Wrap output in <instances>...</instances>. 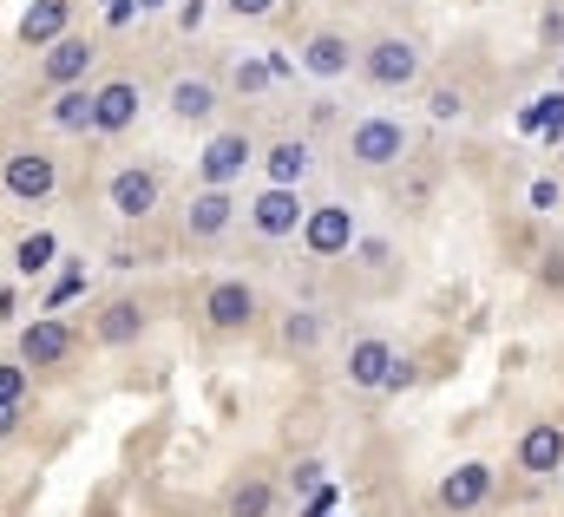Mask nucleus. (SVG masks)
Returning a JSON list of instances; mask_svg holds the SVG:
<instances>
[{
    "label": "nucleus",
    "instance_id": "1",
    "mask_svg": "<svg viewBox=\"0 0 564 517\" xmlns=\"http://www.w3.org/2000/svg\"><path fill=\"white\" fill-rule=\"evenodd\" d=\"M0 190H7L13 204H46V197L59 190V157L40 151V144L7 151V164H0Z\"/></svg>",
    "mask_w": 564,
    "mask_h": 517
},
{
    "label": "nucleus",
    "instance_id": "2",
    "mask_svg": "<svg viewBox=\"0 0 564 517\" xmlns=\"http://www.w3.org/2000/svg\"><path fill=\"white\" fill-rule=\"evenodd\" d=\"M73 348H79V334L59 321V315H33L26 328H20V341H13V361L26 367V374H40V367H66L73 361Z\"/></svg>",
    "mask_w": 564,
    "mask_h": 517
},
{
    "label": "nucleus",
    "instance_id": "3",
    "mask_svg": "<svg viewBox=\"0 0 564 517\" xmlns=\"http://www.w3.org/2000/svg\"><path fill=\"white\" fill-rule=\"evenodd\" d=\"M257 164V144H250V131H217L210 144H204V157H197V177H204V190H237V177Z\"/></svg>",
    "mask_w": 564,
    "mask_h": 517
},
{
    "label": "nucleus",
    "instance_id": "4",
    "mask_svg": "<svg viewBox=\"0 0 564 517\" xmlns=\"http://www.w3.org/2000/svg\"><path fill=\"white\" fill-rule=\"evenodd\" d=\"M106 204H112V217L144 223V217L164 204V177H158L151 164H126V170H112V184H106Z\"/></svg>",
    "mask_w": 564,
    "mask_h": 517
},
{
    "label": "nucleus",
    "instance_id": "5",
    "mask_svg": "<svg viewBox=\"0 0 564 517\" xmlns=\"http://www.w3.org/2000/svg\"><path fill=\"white\" fill-rule=\"evenodd\" d=\"M361 73H368V86L401 92V86H414V79H421V46L388 33V40H375V46L361 53Z\"/></svg>",
    "mask_w": 564,
    "mask_h": 517
},
{
    "label": "nucleus",
    "instance_id": "6",
    "mask_svg": "<svg viewBox=\"0 0 564 517\" xmlns=\"http://www.w3.org/2000/svg\"><path fill=\"white\" fill-rule=\"evenodd\" d=\"M302 250L315 262H328V256H348L355 250V210H341V204H315L308 217H302Z\"/></svg>",
    "mask_w": 564,
    "mask_h": 517
},
{
    "label": "nucleus",
    "instance_id": "7",
    "mask_svg": "<svg viewBox=\"0 0 564 517\" xmlns=\"http://www.w3.org/2000/svg\"><path fill=\"white\" fill-rule=\"evenodd\" d=\"M46 59H40V79L59 92V86H86V73H93V59H99V46L86 40V33H59L53 46H40Z\"/></svg>",
    "mask_w": 564,
    "mask_h": 517
},
{
    "label": "nucleus",
    "instance_id": "8",
    "mask_svg": "<svg viewBox=\"0 0 564 517\" xmlns=\"http://www.w3.org/2000/svg\"><path fill=\"white\" fill-rule=\"evenodd\" d=\"M401 151H408V131H401V119H361V125L348 131V157H355V164H368V170L401 164Z\"/></svg>",
    "mask_w": 564,
    "mask_h": 517
},
{
    "label": "nucleus",
    "instance_id": "9",
    "mask_svg": "<svg viewBox=\"0 0 564 517\" xmlns=\"http://www.w3.org/2000/svg\"><path fill=\"white\" fill-rule=\"evenodd\" d=\"M302 217H308V204L295 197V184H270V190L250 197V223H257V237H295Z\"/></svg>",
    "mask_w": 564,
    "mask_h": 517
},
{
    "label": "nucleus",
    "instance_id": "10",
    "mask_svg": "<svg viewBox=\"0 0 564 517\" xmlns=\"http://www.w3.org/2000/svg\"><path fill=\"white\" fill-rule=\"evenodd\" d=\"M204 321H210L217 334H243V328L257 321V288H250V282H210Z\"/></svg>",
    "mask_w": 564,
    "mask_h": 517
},
{
    "label": "nucleus",
    "instance_id": "11",
    "mask_svg": "<svg viewBox=\"0 0 564 517\" xmlns=\"http://www.w3.org/2000/svg\"><path fill=\"white\" fill-rule=\"evenodd\" d=\"M139 86L132 79H106V86H93V131H106V138H119V131L139 125Z\"/></svg>",
    "mask_w": 564,
    "mask_h": 517
},
{
    "label": "nucleus",
    "instance_id": "12",
    "mask_svg": "<svg viewBox=\"0 0 564 517\" xmlns=\"http://www.w3.org/2000/svg\"><path fill=\"white\" fill-rule=\"evenodd\" d=\"M230 217H237V197H230V190H197V197H191V210H184V237L210 243V237H224V230H230Z\"/></svg>",
    "mask_w": 564,
    "mask_h": 517
},
{
    "label": "nucleus",
    "instance_id": "13",
    "mask_svg": "<svg viewBox=\"0 0 564 517\" xmlns=\"http://www.w3.org/2000/svg\"><path fill=\"white\" fill-rule=\"evenodd\" d=\"M13 33H20V46H53L59 33H73V0H33Z\"/></svg>",
    "mask_w": 564,
    "mask_h": 517
},
{
    "label": "nucleus",
    "instance_id": "14",
    "mask_svg": "<svg viewBox=\"0 0 564 517\" xmlns=\"http://www.w3.org/2000/svg\"><path fill=\"white\" fill-rule=\"evenodd\" d=\"M388 374H394V348L388 341H355L348 348V387H361V393H381L388 387Z\"/></svg>",
    "mask_w": 564,
    "mask_h": 517
},
{
    "label": "nucleus",
    "instance_id": "15",
    "mask_svg": "<svg viewBox=\"0 0 564 517\" xmlns=\"http://www.w3.org/2000/svg\"><path fill=\"white\" fill-rule=\"evenodd\" d=\"M486 492H492V465H459V472L440 479V505L446 512H479Z\"/></svg>",
    "mask_w": 564,
    "mask_h": 517
},
{
    "label": "nucleus",
    "instance_id": "16",
    "mask_svg": "<svg viewBox=\"0 0 564 517\" xmlns=\"http://www.w3.org/2000/svg\"><path fill=\"white\" fill-rule=\"evenodd\" d=\"M348 66H355L348 33H315V40L302 46V73H315V79H341Z\"/></svg>",
    "mask_w": 564,
    "mask_h": 517
},
{
    "label": "nucleus",
    "instance_id": "17",
    "mask_svg": "<svg viewBox=\"0 0 564 517\" xmlns=\"http://www.w3.org/2000/svg\"><path fill=\"white\" fill-rule=\"evenodd\" d=\"M93 334H99L106 348H132V341L144 334V308H139V301H126V295H119V301H106V308H99V321H93Z\"/></svg>",
    "mask_w": 564,
    "mask_h": 517
},
{
    "label": "nucleus",
    "instance_id": "18",
    "mask_svg": "<svg viewBox=\"0 0 564 517\" xmlns=\"http://www.w3.org/2000/svg\"><path fill=\"white\" fill-rule=\"evenodd\" d=\"M46 125L86 138V131H93V86H59L53 106H46Z\"/></svg>",
    "mask_w": 564,
    "mask_h": 517
},
{
    "label": "nucleus",
    "instance_id": "19",
    "mask_svg": "<svg viewBox=\"0 0 564 517\" xmlns=\"http://www.w3.org/2000/svg\"><path fill=\"white\" fill-rule=\"evenodd\" d=\"M171 119H184V125H204L210 112H217V86L210 79H171Z\"/></svg>",
    "mask_w": 564,
    "mask_h": 517
},
{
    "label": "nucleus",
    "instance_id": "20",
    "mask_svg": "<svg viewBox=\"0 0 564 517\" xmlns=\"http://www.w3.org/2000/svg\"><path fill=\"white\" fill-rule=\"evenodd\" d=\"M257 164H263L270 184H302V177H308V144H302V138H276Z\"/></svg>",
    "mask_w": 564,
    "mask_h": 517
},
{
    "label": "nucleus",
    "instance_id": "21",
    "mask_svg": "<svg viewBox=\"0 0 564 517\" xmlns=\"http://www.w3.org/2000/svg\"><path fill=\"white\" fill-rule=\"evenodd\" d=\"M519 465H525V472H558L564 465V432L558 426H532V432L519 439Z\"/></svg>",
    "mask_w": 564,
    "mask_h": 517
},
{
    "label": "nucleus",
    "instance_id": "22",
    "mask_svg": "<svg viewBox=\"0 0 564 517\" xmlns=\"http://www.w3.org/2000/svg\"><path fill=\"white\" fill-rule=\"evenodd\" d=\"M53 262H59V237H53V230H26V237L13 243V268H20V275H46Z\"/></svg>",
    "mask_w": 564,
    "mask_h": 517
},
{
    "label": "nucleus",
    "instance_id": "23",
    "mask_svg": "<svg viewBox=\"0 0 564 517\" xmlns=\"http://www.w3.org/2000/svg\"><path fill=\"white\" fill-rule=\"evenodd\" d=\"M519 131H539V138H552V144H558V138H564V92H545L539 106H525Z\"/></svg>",
    "mask_w": 564,
    "mask_h": 517
},
{
    "label": "nucleus",
    "instance_id": "24",
    "mask_svg": "<svg viewBox=\"0 0 564 517\" xmlns=\"http://www.w3.org/2000/svg\"><path fill=\"white\" fill-rule=\"evenodd\" d=\"M270 505H276V492L263 479H250V485L230 492V517H270Z\"/></svg>",
    "mask_w": 564,
    "mask_h": 517
},
{
    "label": "nucleus",
    "instance_id": "25",
    "mask_svg": "<svg viewBox=\"0 0 564 517\" xmlns=\"http://www.w3.org/2000/svg\"><path fill=\"white\" fill-rule=\"evenodd\" d=\"M315 341H322V315L315 308H295L282 321V348H315Z\"/></svg>",
    "mask_w": 564,
    "mask_h": 517
},
{
    "label": "nucleus",
    "instance_id": "26",
    "mask_svg": "<svg viewBox=\"0 0 564 517\" xmlns=\"http://www.w3.org/2000/svg\"><path fill=\"white\" fill-rule=\"evenodd\" d=\"M230 86H237V92H270V86H276V79H270V59H237V66H230Z\"/></svg>",
    "mask_w": 564,
    "mask_h": 517
},
{
    "label": "nucleus",
    "instance_id": "27",
    "mask_svg": "<svg viewBox=\"0 0 564 517\" xmlns=\"http://www.w3.org/2000/svg\"><path fill=\"white\" fill-rule=\"evenodd\" d=\"M26 387H33V374L20 361H0V406H26Z\"/></svg>",
    "mask_w": 564,
    "mask_h": 517
},
{
    "label": "nucleus",
    "instance_id": "28",
    "mask_svg": "<svg viewBox=\"0 0 564 517\" xmlns=\"http://www.w3.org/2000/svg\"><path fill=\"white\" fill-rule=\"evenodd\" d=\"M73 295H86V268H66V275H59V282L46 288V315H59V308H66Z\"/></svg>",
    "mask_w": 564,
    "mask_h": 517
},
{
    "label": "nucleus",
    "instance_id": "29",
    "mask_svg": "<svg viewBox=\"0 0 564 517\" xmlns=\"http://www.w3.org/2000/svg\"><path fill=\"white\" fill-rule=\"evenodd\" d=\"M426 112H433V119H459V92H453V86H440V92L426 99Z\"/></svg>",
    "mask_w": 564,
    "mask_h": 517
},
{
    "label": "nucleus",
    "instance_id": "30",
    "mask_svg": "<svg viewBox=\"0 0 564 517\" xmlns=\"http://www.w3.org/2000/svg\"><path fill=\"white\" fill-rule=\"evenodd\" d=\"M237 20H263V13H276V0H224Z\"/></svg>",
    "mask_w": 564,
    "mask_h": 517
},
{
    "label": "nucleus",
    "instance_id": "31",
    "mask_svg": "<svg viewBox=\"0 0 564 517\" xmlns=\"http://www.w3.org/2000/svg\"><path fill=\"white\" fill-rule=\"evenodd\" d=\"M177 26L197 33V26H204V0H184V7H177Z\"/></svg>",
    "mask_w": 564,
    "mask_h": 517
},
{
    "label": "nucleus",
    "instance_id": "32",
    "mask_svg": "<svg viewBox=\"0 0 564 517\" xmlns=\"http://www.w3.org/2000/svg\"><path fill=\"white\" fill-rule=\"evenodd\" d=\"M13 426H20V406H0V439H7Z\"/></svg>",
    "mask_w": 564,
    "mask_h": 517
}]
</instances>
